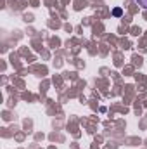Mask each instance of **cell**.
<instances>
[{"mask_svg":"<svg viewBox=\"0 0 147 149\" xmlns=\"http://www.w3.org/2000/svg\"><path fill=\"white\" fill-rule=\"evenodd\" d=\"M137 2H139V5H140V7L147 9V0H137Z\"/></svg>","mask_w":147,"mask_h":149,"instance_id":"2","label":"cell"},{"mask_svg":"<svg viewBox=\"0 0 147 149\" xmlns=\"http://www.w3.org/2000/svg\"><path fill=\"white\" fill-rule=\"evenodd\" d=\"M112 14H114L116 17H119V16H121V9H119V7H116V9L112 10Z\"/></svg>","mask_w":147,"mask_h":149,"instance_id":"1","label":"cell"}]
</instances>
